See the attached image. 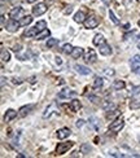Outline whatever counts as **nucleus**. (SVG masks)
<instances>
[{
  "instance_id": "nucleus-1",
  "label": "nucleus",
  "mask_w": 140,
  "mask_h": 158,
  "mask_svg": "<svg viewBox=\"0 0 140 158\" xmlns=\"http://www.w3.org/2000/svg\"><path fill=\"white\" fill-rule=\"evenodd\" d=\"M124 126V121L122 118H117L114 122H111V124L109 126V131L111 132H119Z\"/></svg>"
},
{
  "instance_id": "nucleus-2",
  "label": "nucleus",
  "mask_w": 140,
  "mask_h": 158,
  "mask_svg": "<svg viewBox=\"0 0 140 158\" xmlns=\"http://www.w3.org/2000/svg\"><path fill=\"white\" fill-rule=\"evenodd\" d=\"M74 145V142L73 141H66V142H60L58 145H57V148H56V153L58 155H61V154H64V153H66L67 150L70 149V148Z\"/></svg>"
},
{
  "instance_id": "nucleus-3",
  "label": "nucleus",
  "mask_w": 140,
  "mask_h": 158,
  "mask_svg": "<svg viewBox=\"0 0 140 158\" xmlns=\"http://www.w3.org/2000/svg\"><path fill=\"white\" fill-rule=\"evenodd\" d=\"M99 23H100V21H99L97 17H95V16H90V17H87L86 18V21H84V27L86 28H95Z\"/></svg>"
},
{
  "instance_id": "nucleus-4",
  "label": "nucleus",
  "mask_w": 140,
  "mask_h": 158,
  "mask_svg": "<svg viewBox=\"0 0 140 158\" xmlns=\"http://www.w3.org/2000/svg\"><path fill=\"white\" fill-rule=\"evenodd\" d=\"M77 96V92L75 91H71V90H62L58 92L57 97L60 100H66V98H71V97H75Z\"/></svg>"
},
{
  "instance_id": "nucleus-5",
  "label": "nucleus",
  "mask_w": 140,
  "mask_h": 158,
  "mask_svg": "<svg viewBox=\"0 0 140 158\" xmlns=\"http://www.w3.org/2000/svg\"><path fill=\"white\" fill-rule=\"evenodd\" d=\"M46 12H47V5L44 4V3H39V4H36L35 7L33 8V14L34 16H41Z\"/></svg>"
},
{
  "instance_id": "nucleus-6",
  "label": "nucleus",
  "mask_w": 140,
  "mask_h": 158,
  "mask_svg": "<svg viewBox=\"0 0 140 158\" xmlns=\"http://www.w3.org/2000/svg\"><path fill=\"white\" fill-rule=\"evenodd\" d=\"M22 13H23L22 8H21V7H16V8H13V9L9 12V17L12 18V20H18V18H21Z\"/></svg>"
},
{
  "instance_id": "nucleus-7",
  "label": "nucleus",
  "mask_w": 140,
  "mask_h": 158,
  "mask_svg": "<svg viewBox=\"0 0 140 158\" xmlns=\"http://www.w3.org/2000/svg\"><path fill=\"white\" fill-rule=\"evenodd\" d=\"M20 22H17L16 20H10L9 22H7V30L9 31V33H16V31L18 30V27H20Z\"/></svg>"
},
{
  "instance_id": "nucleus-8",
  "label": "nucleus",
  "mask_w": 140,
  "mask_h": 158,
  "mask_svg": "<svg viewBox=\"0 0 140 158\" xmlns=\"http://www.w3.org/2000/svg\"><path fill=\"white\" fill-rule=\"evenodd\" d=\"M74 69H75V71L79 73V74H82V75H88V74H91V70L88 69L87 66H84V65L75 64V65H74Z\"/></svg>"
},
{
  "instance_id": "nucleus-9",
  "label": "nucleus",
  "mask_w": 140,
  "mask_h": 158,
  "mask_svg": "<svg viewBox=\"0 0 140 158\" xmlns=\"http://www.w3.org/2000/svg\"><path fill=\"white\" fill-rule=\"evenodd\" d=\"M52 113H58V109H57L56 104H51V105L46 109V111L43 113V117L44 118H48V117H51Z\"/></svg>"
},
{
  "instance_id": "nucleus-10",
  "label": "nucleus",
  "mask_w": 140,
  "mask_h": 158,
  "mask_svg": "<svg viewBox=\"0 0 140 158\" xmlns=\"http://www.w3.org/2000/svg\"><path fill=\"white\" fill-rule=\"evenodd\" d=\"M84 60H86V62H90V64H93V62H96V52L93 51V49L90 48V51L86 53Z\"/></svg>"
},
{
  "instance_id": "nucleus-11",
  "label": "nucleus",
  "mask_w": 140,
  "mask_h": 158,
  "mask_svg": "<svg viewBox=\"0 0 140 158\" xmlns=\"http://www.w3.org/2000/svg\"><path fill=\"white\" fill-rule=\"evenodd\" d=\"M99 47H100V49H99V51H100V54H103V56H109V54H111V48H110L109 44L104 43Z\"/></svg>"
},
{
  "instance_id": "nucleus-12",
  "label": "nucleus",
  "mask_w": 140,
  "mask_h": 158,
  "mask_svg": "<svg viewBox=\"0 0 140 158\" xmlns=\"http://www.w3.org/2000/svg\"><path fill=\"white\" fill-rule=\"evenodd\" d=\"M70 134H71V131H70L69 128H61L57 131V137H58L60 140H64V139H66V137H69Z\"/></svg>"
},
{
  "instance_id": "nucleus-13",
  "label": "nucleus",
  "mask_w": 140,
  "mask_h": 158,
  "mask_svg": "<svg viewBox=\"0 0 140 158\" xmlns=\"http://www.w3.org/2000/svg\"><path fill=\"white\" fill-rule=\"evenodd\" d=\"M33 109H34V105H33V104H29V105L22 106V108L20 109V115H21V117H26L31 110H33Z\"/></svg>"
},
{
  "instance_id": "nucleus-14",
  "label": "nucleus",
  "mask_w": 140,
  "mask_h": 158,
  "mask_svg": "<svg viewBox=\"0 0 140 158\" xmlns=\"http://www.w3.org/2000/svg\"><path fill=\"white\" fill-rule=\"evenodd\" d=\"M16 117H17V111L13 110V109H9V110H7V113H5L4 121L5 122H9V121H12V119H14Z\"/></svg>"
},
{
  "instance_id": "nucleus-15",
  "label": "nucleus",
  "mask_w": 140,
  "mask_h": 158,
  "mask_svg": "<svg viewBox=\"0 0 140 158\" xmlns=\"http://www.w3.org/2000/svg\"><path fill=\"white\" fill-rule=\"evenodd\" d=\"M38 28L35 27V26H34V27H31V28H27V30H25L23 31V36H27V38H30V36H36L38 35Z\"/></svg>"
},
{
  "instance_id": "nucleus-16",
  "label": "nucleus",
  "mask_w": 140,
  "mask_h": 158,
  "mask_svg": "<svg viewBox=\"0 0 140 158\" xmlns=\"http://www.w3.org/2000/svg\"><path fill=\"white\" fill-rule=\"evenodd\" d=\"M74 21L77 23H84V21H86V14L83 12H77L75 13V16H74Z\"/></svg>"
},
{
  "instance_id": "nucleus-17",
  "label": "nucleus",
  "mask_w": 140,
  "mask_h": 158,
  "mask_svg": "<svg viewBox=\"0 0 140 158\" xmlns=\"http://www.w3.org/2000/svg\"><path fill=\"white\" fill-rule=\"evenodd\" d=\"M73 56V58H79V57L83 56V49L80 48V47H75L74 49H73V52L70 53Z\"/></svg>"
},
{
  "instance_id": "nucleus-18",
  "label": "nucleus",
  "mask_w": 140,
  "mask_h": 158,
  "mask_svg": "<svg viewBox=\"0 0 140 158\" xmlns=\"http://www.w3.org/2000/svg\"><path fill=\"white\" fill-rule=\"evenodd\" d=\"M101 108H103L104 110L109 111V110H113V109H116L117 106L114 105L113 102H110V101H104V102L101 104Z\"/></svg>"
},
{
  "instance_id": "nucleus-19",
  "label": "nucleus",
  "mask_w": 140,
  "mask_h": 158,
  "mask_svg": "<svg viewBox=\"0 0 140 158\" xmlns=\"http://www.w3.org/2000/svg\"><path fill=\"white\" fill-rule=\"evenodd\" d=\"M80 152L84 155H88L90 152H92V146H91L90 144H87V142H84V144H82V146H80Z\"/></svg>"
},
{
  "instance_id": "nucleus-20",
  "label": "nucleus",
  "mask_w": 140,
  "mask_h": 158,
  "mask_svg": "<svg viewBox=\"0 0 140 158\" xmlns=\"http://www.w3.org/2000/svg\"><path fill=\"white\" fill-rule=\"evenodd\" d=\"M49 35H51V31L46 28V30H43V31H40V33H38V35H36L35 38H36V40H41V39L48 38Z\"/></svg>"
},
{
  "instance_id": "nucleus-21",
  "label": "nucleus",
  "mask_w": 140,
  "mask_h": 158,
  "mask_svg": "<svg viewBox=\"0 0 140 158\" xmlns=\"http://www.w3.org/2000/svg\"><path fill=\"white\" fill-rule=\"evenodd\" d=\"M70 108H71L73 111H79V109L82 108V104H80L79 100H73L70 102Z\"/></svg>"
},
{
  "instance_id": "nucleus-22",
  "label": "nucleus",
  "mask_w": 140,
  "mask_h": 158,
  "mask_svg": "<svg viewBox=\"0 0 140 158\" xmlns=\"http://www.w3.org/2000/svg\"><path fill=\"white\" fill-rule=\"evenodd\" d=\"M105 43V39H104V36L101 35V34H97V35H95V38H93V44L95 45H101V44Z\"/></svg>"
},
{
  "instance_id": "nucleus-23",
  "label": "nucleus",
  "mask_w": 140,
  "mask_h": 158,
  "mask_svg": "<svg viewBox=\"0 0 140 158\" xmlns=\"http://www.w3.org/2000/svg\"><path fill=\"white\" fill-rule=\"evenodd\" d=\"M31 22H33V18H31V16H25V17L20 18V25L21 26H27V25H30Z\"/></svg>"
},
{
  "instance_id": "nucleus-24",
  "label": "nucleus",
  "mask_w": 140,
  "mask_h": 158,
  "mask_svg": "<svg viewBox=\"0 0 140 158\" xmlns=\"http://www.w3.org/2000/svg\"><path fill=\"white\" fill-rule=\"evenodd\" d=\"M124 87H126V83H124L123 80H116V82L113 83V88L114 90H117V91L123 90Z\"/></svg>"
},
{
  "instance_id": "nucleus-25",
  "label": "nucleus",
  "mask_w": 140,
  "mask_h": 158,
  "mask_svg": "<svg viewBox=\"0 0 140 158\" xmlns=\"http://www.w3.org/2000/svg\"><path fill=\"white\" fill-rule=\"evenodd\" d=\"M104 84V79L101 77H96L95 78V82H93V88L97 90V88H101Z\"/></svg>"
},
{
  "instance_id": "nucleus-26",
  "label": "nucleus",
  "mask_w": 140,
  "mask_h": 158,
  "mask_svg": "<svg viewBox=\"0 0 140 158\" xmlns=\"http://www.w3.org/2000/svg\"><path fill=\"white\" fill-rule=\"evenodd\" d=\"M130 109L131 110H136V109H140V100H131L130 101Z\"/></svg>"
},
{
  "instance_id": "nucleus-27",
  "label": "nucleus",
  "mask_w": 140,
  "mask_h": 158,
  "mask_svg": "<svg viewBox=\"0 0 140 158\" xmlns=\"http://www.w3.org/2000/svg\"><path fill=\"white\" fill-rule=\"evenodd\" d=\"M10 60V54L8 51H5V49H1V61L3 62H8Z\"/></svg>"
},
{
  "instance_id": "nucleus-28",
  "label": "nucleus",
  "mask_w": 140,
  "mask_h": 158,
  "mask_svg": "<svg viewBox=\"0 0 140 158\" xmlns=\"http://www.w3.org/2000/svg\"><path fill=\"white\" fill-rule=\"evenodd\" d=\"M35 27L38 28V31L40 33V31H43V30H46L47 28V22L46 21H39V22L35 25Z\"/></svg>"
},
{
  "instance_id": "nucleus-29",
  "label": "nucleus",
  "mask_w": 140,
  "mask_h": 158,
  "mask_svg": "<svg viewBox=\"0 0 140 158\" xmlns=\"http://www.w3.org/2000/svg\"><path fill=\"white\" fill-rule=\"evenodd\" d=\"M118 114H119V111L117 110V109H113V110L106 111V118H108V119H111V118H114L116 115H118Z\"/></svg>"
},
{
  "instance_id": "nucleus-30",
  "label": "nucleus",
  "mask_w": 140,
  "mask_h": 158,
  "mask_svg": "<svg viewBox=\"0 0 140 158\" xmlns=\"http://www.w3.org/2000/svg\"><path fill=\"white\" fill-rule=\"evenodd\" d=\"M90 122H91V124L95 127V130H99V128H100V123H99V119L96 118V117H91V118H90Z\"/></svg>"
},
{
  "instance_id": "nucleus-31",
  "label": "nucleus",
  "mask_w": 140,
  "mask_h": 158,
  "mask_svg": "<svg viewBox=\"0 0 140 158\" xmlns=\"http://www.w3.org/2000/svg\"><path fill=\"white\" fill-rule=\"evenodd\" d=\"M73 49H74V48H73V47H71V44H69V43H67V44H65V45L62 47V52H64V53H66V54L71 53V52H73Z\"/></svg>"
},
{
  "instance_id": "nucleus-32",
  "label": "nucleus",
  "mask_w": 140,
  "mask_h": 158,
  "mask_svg": "<svg viewBox=\"0 0 140 158\" xmlns=\"http://www.w3.org/2000/svg\"><path fill=\"white\" fill-rule=\"evenodd\" d=\"M109 17H110V20L113 21V23H116V25H119V20L116 17V14L113 13V10H109Z\"/></svg>"
},
{
  "instance_id": "nucleus-33",
  "label": "nucleus",
  "mask_w": 140,
  "mask_h": 158,
  "mask_svg": "<svg viewBox=\"0 0 140 158\" xmlns=\"http://www.w3.org/2000/svg\"><path fill=\"white\" fill-rule=\"evenodd\" d=\"M57 43H58V39H49V40L47 41V48H52V47H54Z\"/></svg>"
},
{
  "instance_id": "nucleus-34",
  "label": "nucleus",
  "mask_w": 140,
  "mask_h": 158,
  "mask_svg": "<svg viewBox=\"0 0 140 158\" xmlns=\"http://www.w3.org/2000/svg\"><path fill=\"white\" fill-rule=\"evenodd\" d=\"M132 65H140V54H135L132 57Z\"/></svg>"
},
{
  "instance_id": "nucleus-35",
  "label": "nucleus",
  "mask_w": 140,
  "mask_h": 158,
  "mask_svg": "<svg viewBox=\"0 0 140 158\" xmlns=\"http://www.w3.org/2000/svg\"><path fill=\"white\" fill-rule=\"evenodd\" d=\"M104 73H105V75H106V77H113V75L116 74L113 69H105V70H104Z\"/></svg>"
},
{
  "instance_id": "nucleus-36",
  "label": "nucleus",
  "mask_w": 140,
  "mask_h": 158,
  "mask_svg": "<svg viewBox=\"0 0 140 158\" xmlns=\"http://www.w3.org/2000/svg\"><path fill=\"white\" fill-rule=\"evenodd\" d=\"M23 82V80L22 79H21V78H13V79H12V83H13V84H21V83H22Z\"/></svg>"
},
{
  "instance_id": "nucleus-37",
  "label": "nucleus",
  "mask_w": 140,
  "mask_h": 158,
  "mask_svg": "<svg viewBox=\"0 0 140 158\" xmlns=\"http://www.w3.org/2000/svg\"><path fill=\"white\" fill-rule=\"evenodd\" d=\"M75 124H77V127H83V124H84V121H83V119H78Z\"/></svg>"
},
{
  "instance_id": "nucleus-38",
  "label": "nucleus",
  "mask_w": 140,
  "mask_h": 158,
  "mask_svg": "<svg viewBox=\"0 0 140 158\" xmlns=\"http://www.w3.org/2000/svg\"><path fill=\"white\" fill-rule=\"evenodd\" d=\"M139 92H140V87H134V90H132V96L137 95Z\"/></svg>"
},
{
  "instance_id": "nucleus-39",
  "label": "nucleus",
  "mask_w": 140,
  "mask_h": 158,
  "mask_svg": "<svg viewBox=\"0 0 140 158\" xmlns=\"http://www.w3.org/2000/svg\"><path fill=\"white\" fill-rule=\"evenodd\" d=\"M71 10H73L71 7H66V9H64V13H65V14H70V13H71Z\"/></svg>"
},
{
  "instance_id": "nucleus-40",
  "label": "nucleus",
  "mask_w": 140,
  "mask_h": 158,
  "mask_svg": "<svg viewBox=\"0 0 140 158\" xmlns=\"http://www.w3.org/2000/svg\"><path fill=\"white\" fill-rule=\"evenodd\" d=\"M13 51L17 53V52H20L21 51V44H18V45H14V48H13Z\"/></svg>"
},
{
  "instance_id": "nucleus-41",
  "label": "nucleus",
  "mask_w": 140,
  "mask_h": 158,
  "mask_svg": "<svg viewBox=\"0 0 140 158\" xmlns=\"http://www.w3.org/2000/svg\"><path fill=\"white\" fill-rule=\"evenodd\" d=\"M56 64H58V65H61V64H62V60H61V57H58V56L56 57Z\"/></svg>"
},
{
  "instance_id": "nucleus-42",
  "label": "nucleus",
  "mask_w": 140,
  "mask_h": 158,
  "mask_svg": "<svg viewBox=\"0 0 140 158\" xmlns=\"http://www.w3.org/2000/svg\"><path fill=\"white\" fill-rule=\"evenodd\" d=\"M123 27H124V30H126V31H127V30H130V23H126V25H124Z\"/></svg>"
},
{
  "instance_id": "nucleus-43",
  "label": "nucleus",
  "mask_w": 140,
  "mask_h": 158,
  "mask_svg": "<svg viewBox=\"0 0 140 158\" xmlns=\"http://www.w3.org/2000/svg\"><path fill=\"white\" fill-rule=\"evenodd\" d=\"M29 82H30V83H35V77H31L30 79H29Z\"/></svg>"
},
{
  "instance_id": "nucleus-44",
  "label": "nucleus",
  "mask_w": 140,
  "mask_h": 158,
  "mask_svg": "<svg viewBox=\"0 0 140 158\" xmlns=\"http://www.w3.org/2000/svg\"><path fill=\"white\" fill-rule=\"evenodd\" d=\"M4 14H1V26H4Z\"/></svg>"
},
{
  "instance_id": "nucleus-45",
  "label": "nucleus",
  "mask_w": 140,
  "mask_h": 158,
  "mask_svg": "<svg viewBox=\"0 0 140 158\" xmlns=\"http://www.w3.org/2000/svg\"><path fill=\"white\" fill-rule=\"evenodd\" d=\"M27 3H34V1H36V0H26Z\"/></svg>"
},
{
  "instance_id": "nucleus-46",
  "label": "nucleus",
  "mask_w": 140,
  "mask_h": 158,
  "mask_svg": "<svg viewBox=\"0 0 140 158\" xmlns=\"http://www.w3.org/2000/svg\"><path fill=\"white\" fill-rule=\"evenodd\" d=\"M137 48L140 49V41H139V43H137Z\"/></svg>"
},
{
  "instance_id": "nucleus-47",
  "label": "nucleus",
  "mask_w": 140,
  "mask_h": 158,
  "mask_svg": "<svg viewBox=\"0 0 140 158\" xmlns=\"http://www.w3.org/2000/svg\"><path fill=\"white\" fill-rule=\"evenodd\" d=\"M136 73H139V74H140V69H137V70H136Z\"/></svg>"
},
{
  "instance_id": "nucleus-48",
  "label": "nucleus",
  "mask_w": 140,
  "mask_h": 158,
  "mask_svg": "<svg viewBox=\"0 0 140 158\" xmlns=\"http://www.w3.org/2000/svg\"><path fill=\"white\" fill-rule=\"evenodd\" d=\"M137 139H139V141H140V134H139V136H137Z\"/></svg>"
},
{
  "instance_id": "nucleus-49",
  "label": "nucleus",
  "mask_w": 140,
  "mask_h": 158,
  "mask_svg": "<svg viewBox=\"0 0 140 158\" xmlns=\"http://www.w3.org/2000/svg\"><path fill=\"white\" fill-rule=\"evenodd\" d=\"M139 26H140V21H139Z\"/></svg>"
},
{
  "instance_id": "nucleus-50",
  "label": "nucleus",
  "mask_w": 140,
  "mask_h": 158,
  "mask_svg": "<svg viewBox=\"0 0 140 158\" xmlns=\"http://www.w3.org/2000/svg\"><path fill=\"white\" fill-rule=\"evenodd\" d=\"M1 1H4V0H1Z\"/></svg>"
}]
</instances>
